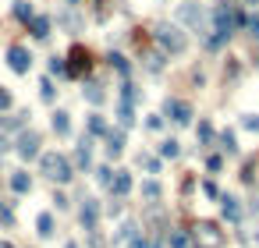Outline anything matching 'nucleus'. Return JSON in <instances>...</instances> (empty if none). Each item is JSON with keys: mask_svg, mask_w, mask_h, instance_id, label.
<instances>
[{"mask_svg": "<svg viewBox=\"0 0 259 248\" xmlns=\"http://www.w3.org/2000/svg\"><path fill=\"white\" fill-rule=\"evenodd\" d=\"M78 224H82L85 234H89V230H100V202H96V199H82V206H78Z\"/></svg>", "mask_w": 259, "mask_h": 248, "instance_id": "obj_9", "label": "nucleus"}, {"mask_svg": "<svg viewBox=\"0 0 259 248\" xmlns=\"http://www.w3.org/2000/svg\"><path fill=\"white\" fill-rule=\"evenodd\" d=\"M106 85L103 82H96V78H82V99L85 103H93V107H103L106 103Z\"/></svg>", "mask_w": 259, "mask_h": 248, "instance_id": "obj_10", "label": "nucleus"}, {"mask_svg": "<svg viewBox=\"0 0 259 248\" xmlns=\"http://www.w3.org/2000/svg\"><path fill=\"white\" fill-rule=\"evenodd\" d=\"M195 138H199V145H213V138H217V131H213V124L206 117L195 124Z\"/></svg>", "mask_w": 259, "mask_h": 248, "instance_id": "obj_27", "label": "nucleus"}, {"mask_svg": "<svg viewBox=\"0 0 259 248\" xmlns=\"http://www.w3.org/2000/svg\"><path fill=\"white\" fill-rule=\"evenodd\" d=\"M217 202H220V216H224L227 224H241V199L238 195H227L224 192Z\"/></svg>", "mask_w": 259, "mask_h": 248, "instance_id": "obj_11", "label": "nucleus"}, {"mask_svg": "<svg viewBox=\"0 0 259 248\" xmlns=\"http://www.w3.org/2000/svg\"><path fill=\"white\" fill-rule=\"evenodd\" d=\"M163 64H167V53H149L146 57V71H149V75H160V71H163Z\"/></svg>", "mask_w": 259, "mask_h": 248, "instance_id": "obj_29", "label": "nucleus"}, {"mask_svg": "<svg viewBox=\"0 0 259 248\" xmlns=\"http://www.w3.org/2000/svg\"><path fill=\"white\" fill-rule=\"evenodd\" d=\"M167 248H192V234L185 227H171V234H167Z\"/></svg>", "mask_w": 259, "mask_h": 248, "instance_id": "obj_23", "label": "nucleus"}, {"mask_svg": "<svg viewBox=\"0 0 259 248\" xmlns=\"http://www.w3.org/2000/svg\"><path fill=\"white\" fill-rule=\"evenodd\" d=\"M199 192H203L206 199H213V202H217V199L224 195V192H220V188H217V181H203V184H199Z\"/></svg>", "mask_w": 259, "mask_h": 248, "instance_id": "obj_35", "label": "nucleus"}, {"mask_svg": "<svg viewBox=\"0 0 259 248\" xmlns=\"http://www.w3.org/2000/svg\"><path fill=\"white\" fill-rule=\"evenodd\" d=\"M153 39H156L160 53H167V57H181V53L188 50V36H185V28H181V25H171V22H160V25H156V32H153Z\"/></svg>", "mask_w": 259, "mask_h": 248, "instance_id": "obj_1", "label": "nucleus"}, {"mask_svg": "<svg viewBox=\"0 0 259 248\" xmlns=\"http://www.w3.org/2000/svg\"><path fill=\"white\" fill-rule=\"evenodd\" d=\"M206 170H209V174H220V170H224V156H209V159H206Z\"/></svg>", "mask_w": 259, "mask_h": 248, "instance_id": "obj_42", "label": "nucleus"}, {"mask_svg": "<svg viewBox=\"0 0 259 248\" xmlns=\"http://www.w3.org/2000/svg\"><path fill=\"white\" fill-rule=\"evenodd\" d=\"M131 170H114V181H110V195L114 199H125L128 192H131Z\"/></svg>", "mask_w": 259, "mask_h": 248, "instance_id": "obj_14", "label": "nucleus"}, {"mask_svg": "<svg viewBox=\"0 0 259 248\" xmlns=\"http://www.w3.org/2000/svg\"><path fill=\"white\" fill-rule=\"evenodd\" d=\"M241 128L252 131V135H259V113H241Z\"/></svg>", "mask_w": 259, "mask_h": 248, "instance_id": "obj_37", "label": "nucleus"}, {"mask_svg": "<svg viewBox=\"0 0 259 248\" xmlns=\"http://www.w3.org/2000/svg\"><path fill=\"white\" fill-rule=\"evenodd\" d=\"M110 0H93V14H96V22H106V18H110Z\"/></svg>", "mask_w": 259, "mask_h": 248, "instance_id": "obj_33", "label": "nucleus"}, {"mask_svg": "<svg viewBox=\"0 0 259 248\" xmlns=\"http://www.w3.org/2000/svg\"><path fill=\"white\" fill-rule=\"evenodd\" d=\"M39 170L47 174L50 181H57V184H71L75 181V167H71V159L64 156V153H43L39 156Z\"/></svg>", "mask_w": 259, "mask_h": 248, "instance_id": "obj_2", "label": "nucleus"}, {"mask_svg": "<svg viewBox=\"0 0 259 248\" xmlns=\"http://www.w3.org/2000/svg\"><path fill=\"white\" fill-rule=\"evenodd\" d=\"M135 124V103H125V99H117V128L128 131Z\"/></svg>", "mask_w": 259, "mask_h": 248, "instance_id": "obj_20", "label": "nucleus"}, {"mask_svg": "<svg viewBox=\"0 0 259 248\" xmlns=\"http://www.w3.org/2000/svg\"><path fill=\"white\" fill-rule=\"evenodd\" d=\"M238 75H241L238 57H227V64H224V78H238Z\"/></svg>", "mask_w": 259, "mask_h": 248, "instance_id": "obj_38", "label": "nucleus"}, {"mask_svg": "<svg viewBox=\"0 0 259 248\" xmlns=\"http://www.w3.org/2000/svg\"><path fill=\"white\" fill-rule=\"evenodd\" d=\"M14 18H18L22 25H28V22L36 18V7L28 4V0H14Z\"/></svg>", "mask_w": 259, "mask_h": 248, "instance_id": "obj_26", "label": "nucleus"}, {"mask_svg": "<svg viewBox=\"0 0 259 248\" xmlns=\"http://www.w3.org/2000/svg\"><path fill=\"white\" fill-rule=\"evenodd\" d=\"M252 170H256V156H249L245 163H241V174H238L241 184H252Z\"/></svg>", "mask_w": 259, "mask_h": 248, "instance_id": "obj_34", "label": "nucleus"}, {"mask_svg": "<svg viewBox=\"0 0 259 248\" xmlns=\"http://www.w3.org/2000/svg\"><path fill=\"white\" fill-rule=\"evenodd\" d=\"M153 248H167V245H160V241H156V245H153Z\"/></svg>", "mask_w": 259, "mask_h": 248, "instance_id": "obj_51", "label": "nucleus"}, {"mask_svg": "<svg viewBox=\"0 0 259 248\" xmlns=\"http://www.w3.org/2000/svg\"><path fill=\"white\" fill-rule=\"evenodd\" d=\"M7 68L14 75H28V71H32V50L22 46V43H11L7 46Z\"/></svg>", "mask_w": 259, "mask_h": 248, "instance_id": "obj_8", "label": "nucleus"}, {"mask_svg": "<svg viewBox=\"0 0 259 248\" xmlns=\"http://www.w3.org/2000/svg\"><path fill=\"white\" fill-rule=\"evenodd\" d=\"M192 192H195V178L185 174V178H181V195H192Z\"/></svg>", "mask_w": 259, "mask_h": 248, "instance_id": "obj_43", "label": "nucleus"}, {"mask_svg": "<svg viewBox=\"0 0 259 248\" xmlns=\"http://www.w3.org/2000/svg\"><path fill=\"white\" fill-rule=\"evenodd\" d=\"M106 64H110L117 75H121V82H128V75H131V64H128V57L125 53H117V50H110L106 53Z\"/></svg>", "mask_w": 259, "mask_h": 248, "instance_id": "obj_19", "label": "nucleus"}, {"mask_svg": "<svg viewBox=\"0 0 259 248\" xmlns=\"http://www.w3.org/2000/svg\"><path fill=\"white\" fill-rule=\"evenodd\" d=\"M245 28H249V36L259 43V14H249V18H245Z\"/></svg>", "mask_w": 259, "mask_h": 248, "instance_id": "obj_39", "label": "nucleus"}, {"mask_svg": "<svg viewBox=\"0 0 259 248\" xmlns=\"http://www.w3.org/2000/svg\"><path fill=\"white\" fill-rule=\"evenodd\" d=\"M217 142H220V153H224V156H238V153H241V145H238V135H234L231 128H224L220 135H217Z\"/></svg>", "mask_w": 259, "mask_h": 248, "instance_id": "obj_18", "label": "nucleus"}, {"mask_svg": "<svg viewBox=\"0 0 259 248\" xmlns=\"http://www.w3.org/2000/svg\"><path fill=\"white\" fill-rule=\"evenodd\" d=\"M50 128H53L57 138H68V135H71V113H68V110H53V113H50Z\"/></svg>", "mask_w": 259, "mask_h": 248, "instance_id": "obj_16", "label": "nucleus"}, {"mask_svg": "<svg viewBox=\"0 0 259 248\" xmlns=\"http://www.w3.org/2000/svg\"><path fill=\"white\" fill-rule=\"evenodd\" d=\"M139 192H142V199L149 202V206H156V202L163 199V188H160V181H142V188H139Z\"/></svg>", "mask_w": 259, "mask_h": 248, "instance_id": "obj_24", "label": "nucleus"}, {"mask_svg": "<svg viewBox=\"0 0 259 248\" xmlns=\"http://www.w3.org/2000/svg\"><path fill=\"white\" fill-rule=\"evenodd\" d=\"M11 192L14 195H28V192H32V178H28V170H14L11 174Z\"/></svg>", "mask_w": 259, "mask_h": 248, "instance_id": "obj_21", "label": "nucleus"}, {"mask_svg": "<svg viewBox=\"0 0 259 248\" xmlns=\"http://www.w3.org/2000/svg\"><path fill=\"white\" fill-rule=\"evenodd\" d=\"M135 234H139V227H135V220H125L117 230H114V245H128Z\"/></svg>", "mask_w": 259, "mask_h": 248, "instance_id": "obj_25", "label": "nucleus"}, {"mask_svg": "<svg viewBox=\"0 0 259 248\" xmlns=\"http://www.w3.org/2000/svg\"><path fill=\"white\" fill-rule=\"evenodd\" d=\"M106 213H110V216H121V199H110V206H106Z\"/></svg>", "mask_w": 259, "mask_h": 248, "instance_id": "obj_46", "label": "nucleus"}, {"mask_svg": "<svg viewBox=\"0 0 259 248\" xmlns=\"http://www.w3.org/2000/svg\"><path fill=\"white\" fill-rule=\"evenodd\" d=\"M47 71L50 75H57V78H68V64H64V57H50V64H47Z\"/></svg>", "mask_w": 259, "mask_h": 248, "instance_id": "obj_30", "label": "nucleus"}, {"mask_svg": "<svg viewBox=\"0 0 259 248\" xmlns=\"http://www.w3.org/2000/svg\"><path fill=\"white\" fill-rule=\"evenodd\" d=\"M192 245L195 248H224L227 245V230L217 220H199L192 227Z\"/></svg>", "mask_w": 259, "mask_h": 248, "instance_id": "obj_4", "label": "nucleus"}, {"mask_svg": "<svg viewBox=\"0 0 259 248\" xmlns=\"http://www.w3.org/2000/svg\"><path fill=\"white\" fill-rule=\"evenodd\" d=\"M39 145H43V135H39V131H28V128H25L22 135H18V142H14V153H18L25 163H28V159H39V156H43Z\"/></svg>", "mask_w": 259, "mask_h": 248, "instance_id": "obj_7", "label": "nucleus"}, {"mask_svg": "<svg viewBox=\"0 0 259 248\" xmlns=\"http://www.w3.org/2000/svg\"><path fill=\"white\" fill-rule=\"evenodd\" d=\"M0 248H11V245H7V241H0Z\"/></svg>", "mask_w": 259, "mask_h": 248, "instance_id": "obj_50", "label": "nucleus"}, {"mask_svg": "<svg viewBox=\"0 0 259 248\" xmlns=\"http://www.w3.org/2000/svg\"><path fill=\"white\" fill-rule=\"evenodd\" d=\"M241 4H259V0H241Z\"/></svg>", "mask_w": 259, "mask_h": 248, "instance_id": "obj_49", "label": "nucleus"}, {"mask_svg": "<svg viewBox=\"0 0 259 248\" xmlns=\"http://www.w3.org/2000/svg\"><path fill=\"white\" fill-rule=\"evenodd\" d=\"M93 174H96V184H103V188H110V181H114V170H110V167H96Z\"/></svg>", "mask_w": 259, "mask_h": 248, "instance_id": "obj_36", "label": "nucleus"}, {"mask_svg": "<svg viewBox=\"0 0 259 248\" xmlns=\"http://www.w3.org/2000/svg\"><path fill=\"white\" fill-rule=\"evenodd\" d=\"M106 131H110L106 117H103L100 110H93V113L85 117V135H89V138H106Z\"/></svg>", "mask_w": 259, "mask_h": 248, "instance_id": "obj_13", "label": "nucleus"}, {"mask_svg": "<svg viewBox=\"0 0 259 248\" xmlns=\"http://www.w3.org/2000/svg\"><path fill=\"white\" fill-rule=\"evenodd\" d=\"M178 22H181V25H188L192 32L206 36V11H203L199 4H192V0H185V4H178Z\"/></svg>", "mask_w": 259, "mask_h": 248, "instance_id": "obj_5", "label": "nucleus"}, {"mask_svg": "<svg viewBox=\"0 0 259 248\" xmlns=\"http://www.w3.org/2000/svg\"><path fill=\"white\" fill-rule=\"evenodd\" d=\"M36 234H39V238H53V234H57V220H53L50 209L36 213Z\"/></svg>", "mask_w": 259, "mask_h": 248, "instance_id": "obj_17", "label": "nucleus"}, {"mask_svg": "<svg viewBox=\"0 0 259 248\" xmlns=\"http://www.w3.org/2000/svg\"><path fill=\"white\" fill-rule=\"evenodd\" d=\"M156 153H160L163 159H178V156H181V142H178V138H163Z\"/></svg>", "mask_w": 259, "mask_h": 248, "instance_id": "obj_28", "label": "nucleus"}, {"mask_svg": "<svg viewBox=\"0 0 259 248\" xmlns=\"http://www.w3.org/2000/svg\"><path fill=\"white\" fill-rule=\"evenodd\" d=\"M39 96H43V103H53V99H57V85H53V78H43V82H39Z\"/></svg>", "mask_w": 259, "mask_h": 248, "instance_id": "obj_31", "label": "nucleus"}, {"mask_svg": "<svg viewBox=\"0 0 259 248\" xmlns=\"http://www.w3.org/2000/svg\"><path fill=\"white\" fill-rule=\"evenodd\" d=\"M163 128V113H149L146 117V131H160Z\"/></svg>", "mask_w": 259, "mask_h": 248, "instance_id": "obj_40", "label": "nucleus"}, {"mask_svg": "<svg viewBox=\"0 0 259 248\" xmlns=\"http://www.w3.org/2000/svg\"><path fill=\"white\" fill-rule=\"evenodd\" d=\"M128 248H149V241H146V238H142V234H135V238H131V241H128Z\"/></svg>", "mask_w": 259, "mask_h": 248, "instance_id": "obj_45", "label": "nucleus"}, {"mask_svg": "<svg viewBox=\"0 0 259 248\" xmlns=\"http://www.w3.org/2000/svg\"><path fill=\"white\" fill-rule=\"evenodd\" d=\"M4 149H7V135L0 131V153H4Z\"/></svg>", "mask_w": 259, "mask_h": 248, "instance_id": "obj_47", "label": "nucleus"}, {"mask_svg": "<svg viewBox=\"0 0 259 248\" xmlns=\"http://www.w3.org/2000/svg\"><path fill=\"white\" fill-rule=\"evenodd\" d=\"M68 7H78V0H68Z\"/></svg>", "mask_w": 259, "mask_h": 248, "instance_id": "obj_48", "label": "nucleus"}, {"mask_svg": "<svg viewBox=\"0 0 259 248\" xmlns=\"http://www.w3.org/2000/svg\"><path fill=\"white\" fill-rule=\"evenodd\" d=\"M103 142H106L103 149H106V156H110V159H117L121 153H125V131H121V128H110Z\"/></svg>", "mask_w": 259, "mask_h": 248, "instance_id": "obj_15", "label": "nucleus"}, {"mask_svg": "<svg viewBox=\"0 0 259 248\" xmlns=\"http://www.w3.org/2000/svg\"><path fill=\"white\" fill-rule=\"evenodd\" d=\"M135 163H139V167H146L149 174H160V159H156V156H146V153H139V156H135Z\"/></svg>", "mask_w": 259, "mask_h": 248, "instance_id": "obj_32", "label": "nucleus"}, {"mask_svg": "<svg viewBox=\"0 0 259 248\" xmlns=\"http://www.w3.org/2000/svg\"><path fill=\"white\" fill-rule=\"evenodd\" d=\"M53 206H57V213H64L71 202H68V195H64V192H53Z\"/></svg>", "mask_w": 259, "mask_h": 248, "instance_id": "obj_44", "label": "nucleus"}, {"mask_svg": "<svg viewBox=\"0 0 259 248\" xmlns=\"http://www.w3.org/2000/svg\"><path fill=\"white\" fill-rule=\"evenodd\" d=\"M11 107H14V96L4 89V85H0V113H4V110H11Z\"/></svg>", "mask_w": 259, "mask_h": 248, "instance_id": "obj_41", "label": "nucleus"}, {"mask_svg": "<svg viewBox=\"0 0 259 248\" xmlns=\"http://www.w3.org/2000/svg\"><path fill=\"white\" fill-rule=\"evenodd\" d=\"M64 64H68V78L78 82V78H89V71H93L96 57H93V50H89L85 43H75V46L68 50V57H64Z\"/></svg>", "mask_w": 259, "mask_h": 248, "instance_id": "obj_3", "label": "nucleus"}, {"mask_svg": "<svg viewBox=\"0 0 259 248\" xmlns=\"http://www.w3.org/2000/svg\"><path fill=\"white\" fill-rule=\"evenodd\" d=\"M50 28H53V18H50V14H36V18L28 22V32H32L36 43H47V39H50Z\"/></svg>", "mask_w": 259, "mask_h": 248, "instance_id": "obj_12", "label": "nucleus"}, {"mask_svg": "<svg viewBox=\"0 0 259 248\" xmlns=\"http://www.w3.org/2000/svg\"><path fill=\"white\" fill-rule=\"evenodd\" d=\"M28 117H32V110L22 107L18 113H14V117H4V121H0V131H18V128H25V124H28Z\"/></svg>", "mask_w": 259, "mask_h": 248, "instance_id": "obj_22", "label": "nucleus"}, {"mask_svg": "<svg viewBox=\"0 0 259 248\" xmlns=\"http://www.w3.org/2000/svg\"><path fill=\"white\" fill-rule=\"evenodd\" d=\"M163 117H171L178 128H188L192 117H195V110H192V103H185V99L167 96V99H163Z\"/></svg>", "mask_w": 259, "mask_h": 248, "instance_id": "obj_6", "label": "nucleus"}]
</instances>
